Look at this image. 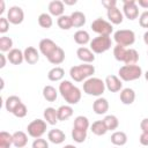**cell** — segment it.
<instances>
[{"mask_svg": "<svg viewBox=\"0 0 148 148\" xmlns=\"http://www.w3.org/2000/svg\"><path fill=\"white\" fill-rule=\"evenodd\" d=\"M59 91L68 104H76L81 99L80 89L73 86L69 81H62L59 86Z\"/></svg>", "mask_w": 148, "mask_h": 148, "instance_id": "obj_1", "label": "cell"}, {"mask_svg": "<svg viewBox=\"0 0 148 148\" xmlns=\"http://www.w3.org/2000/svg\"><path fill=\"white\" fill-rule=\"evenodd\" d=\"M105 90V82L98 77L88 79L83 83V91L91 96H101Z\"/></svg>", "mask_w": 148, "mask_h": 148, "instance_id": "obj_2", "label": "cell"}, {"mask_svg": "<svg viewBox=\"0 0 148 148\" xmlns=\"http://www.w3.org/2000/svg\"><path fill=\"white\" fill-rule=\"evenodd\" d=\"M142 75V69L139 65H124L119 69V76L124 81H134Z\"/></svg>", "mask_w": 148, "mask_h": 148, "instance_id": "obj_3", "label": "cell"}, {"mask_svg": "<svg viewBox=\"0 0 148 148\" xmlns=\"http://www.w3.org/2000/svg\"><path fill=\"white\" fill-rule=\"evenodd\" d=\"M111 47V38L109 36H98L90 42V49L94 53H103Z\"/></svg>", "mask_w": 148, "mask_h": 148, "instance_id": "obj_4", "label": "cell"}, {"mask_svg": "<svg viewBox=\"0 0 148 148\" xmlns=\"http://www.w3.org/2000/svg\"><path fill=\"white\" fill-rule=\"evenodd\" d=\"M113 37H114V40L117 42V44L121 45V46H130L135 42L134 32L132 30H127V29L116 31Z\"/></svg>", "mask_w": 148, "mask_h": 148, "instance_id": "obj_5", "label": "cell"}, {"mask_svg": "<svg viewBox=\"0 0 148 148\" xmlns=\"http://www.w3.org/2000/svg\"><path fill=\"white\" fill-rule=\"evenodd\" d=\"M27 130H28V134L31 138L38 139L46 132V123L42 119H35L28 125Z\"/></svg>", "mask_w": 148, "mask_h": 148, "instance_id": "obj_6", "label": "cell"}, {"mask_svg": "<svg viewBox=\"0 0 148 148\" xmlns=\"http://www.w3.org/2000/svg\"><path fill=\"white\" fill-rule=\"evenodd\" d=\"M91 29H92V31L97 32L99 36H110L113 28L108 21H105L103 18H96L91 23Z\"/></svg>", "mask_w": 148, "mask_h": 148, "instance_id": "obj_7", "label": "cell"}, {"mask_svg": "<svg viewBox=\"0 0 148 148\" xmlns=\"http://www.w3.org/2000/svg\"><path fill=\"white\" fill-rule=\"evenodd\" d=\"M7 20L13 23V24H20L23 22L24 20V13L22 10L21 7H17V6H13L9 8L8 10V14H7Z\"/></svg>", "mask_w": 148, "mask_h": 148, "instance_id": "obj_8", "label": "cell"}, {"mask_svg": "<svg viewBox=\"0 0 148 148\" xmlns=\"http://www.w3.org/2000/svg\"><path fill=\"white\" fill-rule=\"evenodd\" d=\"M124 14L131 21H133L138 17L139 9H138L136 2L134 0H124Z\"/></svg>", "mask_w": 148, "mask_h": 148, "instance_id": "obj_9", "label": "cell"}, {"mask_svg": "<svg viewBox=\"0 0 148 148\" xmlns=\"http://www.w3.org/2000/svg\"><path fill=\"white\" fill-rule=\"evenodd\" d=\"M58 45L52 40V39H49V38H44L39 42V50L40 52L47 58L50 57L56 50H57Z\"/></svg>", "mask_w": 148, "mask_h": 148, "instance_id": "obj_10", "label": "cell"}, {"mask_svg": "<svg viewBox=\"0 0 148 148\" xmlns=\"http://www.w3.org/2000/svg\"><path fill=\"white\" fill-rule=\"evenodd\" d=\"M105 86L111 92H117L121 89L123 83L116 75H108L105 79Z\"/></svg>", "mask_w": 148, "mask_h": 148, "instance_id": "obj_11", "label": "cell"}, {"mask_svg": "<svg viewBox=\"0 0 148 148\" xmlns=\"http://www.w3.org/2000/svg\"><path fill=\"white\" fill-rule=\"evenodd\" d=\"M23 54H24V60H25L28 64H30V65H35V64L39 60V53H38V51H37L35 47H32V46H28V47L24 50Z\"/></svg>", "mask_w": 148, "mask_h": 148, "instance_id": "obj_12", "label": "cell"}, {"mask_svg": "<svg viewBox=\"0 0 148 148\" xmlns=\"http://www.w3.org/2000/svg\"><path fill=\"white\" fill-rule=\"evenodd\" d=\"M92 110L96 114H104L109 110V103L105 98H97L92 104Z\"/></svg>", "mask_w": 148, "mask_h": 148, "instance_id": "obj_13", "label": "cell"}, {"mask_svg": "<svg viewBox=\"0 0 148 148\" xmlns=\"http://www.w3.org/2000/svg\"><path fill=\"white\" fill-rule=\"evenodd\" d=\"M47 138L49 140L54 143V145H59V143H62L66 139V135L65 133L61 131V130H58V128H54V130H51L47 134Z\"/></svg>", "mask_w": 148, "mask_h": 148, "instance_id": "obj_14", "label": "cell"}, {"mask_svg": "<svg viewBox=\"0 0 148 148\" xmlns=\"http://www.w3.org/2000/svg\"><path fill=\"white\" fill-rule=\"evenodd\" d=\"M27 143H28V136L24 132L17 131L13 134V145L16 148H24Z\"/></svg>", "mask_w": 148, "mask_h": 148, "instance_id": "obj_15", "label": "cell"}, {"mask_svg": "<svg viewBox=\"0 0 148 148\" xmlns=\"http://www.w3.org/2000/svg\"><path fill=\"white\" fill-rule=\"evenodd\" d=\"M76 56L83 62H92L95 60L94 53L87 47H79L76 51Z\"/></svg>", "mask_w": 148, "mask_h": 148, "instance_id": "obj_16", "label": "cell"}, {"mask_svg": "<svg viewBox=\"0 0 148 148\" xmlns=\"http://www.w3.org/2000/svg\"><path fill=\"white\" fill-rule=\"evenodd\" d=\"M64 10H65L64 2H61L59 0H54L49 3V12H50V14H52L54 16H59V17L62 16Z\"/></svg>", "mask_w": 148, "mask_h": 148, "instance_id": "obj_17", "label": "cell"}, {"mask_svg": "<svg viewBox=\"0 0 148 148\" xmlns=\"http://www.w3.org/2000/svg\"><path fill=\"white\" fill-rule=\"evenodd\" d=\"M7 59H8L9 62L13 64V65H20V64H22V61H23V59H24V54H23V52H22L21 50H18V49H13L12 51H9Z\"/></svg>", "mask_w": 148, "mask_h": 148, "instance_id": "obj_18", "label": "cell"}, {"mask_svg": "<svg viewBox=\"0 0 148 148\" xmlns=\"http://www.w3.org/2000/svg\"><path fill=\"white\" fill-rule=\"evenodd\" d=\"M135 99V92L131 88H125L120 92V101L125 105H131Z\"/></svg>", "mask_w": 148, "mask_h": 148, "instance_id": "obj_19", "label": "cell"}, {"mask_svg": "<svg viewBox=\"0 0 148 148\" xmlns=\"http://www.w3.org/2000/svg\"><path fill=\"white\" fill-rule=\"evenodd\" d=\"M47 60H49L51 64H53V65H59V64H61V62L65 60V52H64V50L58 46L57 50H56L50 57H47Z\"/></svg>", "mask_w": 148, "mask_h": 148, "instance_id": "obj_20", "label": "cell"}, {"mask_svg": "<svg viewBox=\"0 0 148 148\" xmlns=\"http://www.w3.org/2000/svg\"><path fill=\"white\" fill-rule=\"evenodd\" d=\"M108 18H109L113 24H120V23L123 22V20H124L121 12H120L117 7L111 8V9L108 10Z\"/></svg>", "mask_w": 148, "mask_h": 148, "instance_id": "obj_21", "label": "cell"}, {"mask_svg": "<svg viewBox=\"0 0 148 148\" xmlns=\"http://www.w3.org/2000/svg\"><path fill=\"white\" fill-rule=\"evenodd\" d=\"M71 18H72L73 27H75V28L83 27L84 23H86V15L82 12H80V10L73 12L72 15H71Z\"/></svg>", "mask_w": 148, "mask_h": 148, "instance_id": "obj_22", "label": "cell"}, {"mask_svg": "<svg viewBox=\"0 0 148 148\" xmlns=\"http://www.w3.org/2000/svg\"><path fill=\"white\" fill-rule=\"evenodd\" d=\"M44 118H45L46 123H49L50 125H56L59 121L58 120V112L53 108H46L44 110Z\"/></svg>", "mask_w": 148, "mask_h": 148, "instance_id": "obj_23", "label": "cell"}, {"mask_svg": "<svg viewBox=\"0 0 148 148\" xmlns=\"http://www.w3.org/2000/svg\"><path fill=\"white\" fill-rule=\"evenodd\" d=\"M57 112H58V120L65 121V120H67L69 117H72V114H73V109H72L69 105H62V106H60V108L57 110Z\"/></svg>", "mask_w": 148, "mask_h": 148, "instance_id": "obj_24", "label": "cell"}, {"mask_svg": "<svg viewBox=\"0 0 148 148\" xmlns=\"http://www.w3.org/2000/svg\"><path fill=\"white\" fill-rule=\"evenodd\" d=\"M111 142L114 146H124L127 142V135L124 132H121V131L114 132L111 135Z\"/></svg>", "mask_w": 148, "mask_h": 148, "instance_id": "obj_25", "label": "cell"}, {"mask_svg": "<svg viewBox=\"0 0 148 148\" xmlns=\"http://www.w3.org/2000/svg\"><path fill=\"white\" fill-rule=\"evenodd\" d=\"M43 96L47 102H54L58 97V92L54 87L52 86H45L43 89Z\"/></svg>", "mask_w": 148, "mask_h": 148, "instance_id": "obj_26", "label": "cell"}, {"mask_svg": "<svg viewBox=\"0 0 148 148\" xmlns=\"http://www.w3.org/2000/svg\"><path fill=\"white\" fill-rule=\"evenodd\" d=\"M22 102H21V98L20 97H17V96H9L7 99H6V104H5V106H6V110L8 111V112H14V110L21 104Z\"/></svg>", "mask_w": 148, "mask_h": 148, "instance_id": "obj_27", "label": "cell"}, {"mask_svg": "<svg viewBox=\"0 0 148 148\" xmlns=\"http://www.w3.org/2000/svg\"><path fill=\"white\" fill-rule=\"evenodd\" d=\"M138 60H139V53H138V51L134 50V49L127 50L126 57H125V60H124L125 65H136Z\"/></svg>", "mask_w": 148, "mask_h": 148, "instance_id": "obj_28", "label": "cell"}, {"mask_svg": "<svg viewBox=\"0 0 148 148\" xmlns=\"http://www.w3.org/2000/svg\"><path fill=\"white\" fill-rule=\"evenodd\" d=\"M13 143V134L8 132H0V148H10Z\"/></svg>", "mask_w": 148, "mask_h": 148, "instance_id": "obj_29", "label": "cell"}, {"mask_svg": "<svg viewBox=\"0 0 148 148\" xmlns=\"http://www.w3.org/2000/svg\"><path fill=\"white\" fill-rule=\"evenodd\" d=\"M89 39H90L89 34H88L87 31H84V30H79V31H76V32L74 34V40H75V43L79 44V45H84V44H87V43L89 42Z\"/></svg>", "mask_w": 148, "mask_h": 148, "instance_id": "obj_30", "label": "cell"}, {"mask_svg": "<svg viewBox=\"0 0 148 148\" xmlns=\"http://www.w3.org/2000/svg\"><path fill=\"white\" fill-rule=\"evenodd\" d=\"M64 75H65L64 68H61V67H54V68H52L49 72L47 77H49L50 81H59V80H61L64 77Z\"/></svg>", "mask_w": 148, "mask_h": 148, "instance_id": "obj_31", "label": "cell"}, {"mask_svg": "<svg viewBox=\"0 0 148 148\" xmlns=\"http://www.w3.org/2000/svg\"><path fill=\"white\" fill-rule=\"evenodd\" d=\"M91 132L96 135H104L108 132V128L103 120H97L91 125Z\"/></svg>", "mask_w": 148, "mask_h": 148, "instance_id": "obj_32", "label": "cell"}, {"mask_svg": "<svg viewBox=\"0 0 148 148\" xmlns=\"http://www.w3.org/2000/svg\"><path fill=\"white\" fill-rule=\"evenodd\" d=\"M103 121H104V124H105L108 131H113V130H116V128L119 126V120H118V118H117L116 116H112V114L106 116V117L103 119Z\"/></svg>", "mask_w": 148, "mask_h": 148, "instance_id": "obj_33", "label": "cell"}, {"mask_svg": "<svg viewBox=\"0 0 148 148\" xmlns=\"http://www.w3.org/2000/svg\"><path fill=\"white\" fill-rule=\"evenodd\" d=\"M89 127V120L87 117L83 116H77L74 120V128L77 130H82V131H87Z\"/></svg>", "mask_w": 148, "mask_h": 148, "instance_id": "obj_34", "label": "cell"}, {"mask_svg": "<svg viewBox=\"0 0 148 148\" xmlns=\"http://www.w3.org/2000/svg\"><path fill=\"white\" fill-rule=\"evenodd\" d=\"M38 24H39L42 28H44V29H49V28H51L52 24H53L52 17H51L49 14L43 13V14H40V15L38 16Z\"/></svg>", "mask_w": 148, "mask_h": 148, "instance_id": "obj_35", "label": "cell"}, {"mask_svg": "<svg viewBox=\"0 0 148 148\" xmlns=\"http://www.w3.org/2000/svg\"><path fill=\"white\" fill-rule=\"evenodd\" d=\"M69 74H71V77L74 81H76V82H81V81H83L86 79V76H84V74H83V72H82V69H81L80 66L72 67Z\"/></svg>", "mask_w": 148, "mask_h": 148, "instance_id": "obj_36", "label": "cell"}, {"mask_svg": "<svg viewBox=\"0 0 148 148\" xmlns=\"http://www.w3.org/2000/svg\"><path fill=\"white\" fill-rule=\"evenodd\" d=\"M58 25H59V28L60 29H62V30H68V29H71L72 27H73V23H72V18H71V16H68V15H62V16H60L59 18H58Z\"/></svg>", "mask_w": 148, "mask_h": 148, "instance_id": "obj_37", "label": "cell"}, {"mask_svg": "<svg viewBox=\"0 0 148 148\" xmlns=\"http://www.w3.org/2000/svg\"><path fill=\"white\" fill-rule=\"evenodd\" d=\"M72 138H73V140H74L75 142H77V143L84 142V140L87 139V131L73 128V130H72Z\"/></svg>", "mask_w": 148, "mask_h": 148, "instance_id": "obj_38", "label": "cell"}, {"mask_svg": "<svg viewBox=\"0 0 148 148\" xmlns=\"http://www.w3.org/2000/svg\"><path fill=\"white\" fill-rule=\"evenodd\" d=\"M126 52H127V50L125 49V46H121V45H118V44L113 49V56H114L116 60H118V61H124L125 60Z\"/></svg>", "mask_w": 148, "mask_h": 148, "instance_id": "obj_39", "label": "cell"}, {"mask_svg": "<svg viewBox=\"0 0 148 148\" xmlns=\"http://www.w3.org/2000/svg\"><path fill=\"white\" fill-rule=\"evenodd\" d=\"M13 40L10 37H7V36H3L0 38V50L2 52H6V51H12L13 49Z\"/></svg>", "mask_w": 148, "mask_h": 148, "instance_id": "obj_40", "label": "cell"}, {"mask_svg": "<svg viewBox=\"0 0 148 148\" xmlns=\"http://www.w3.org/2000/svg\"><path fill=\"white\" fill-rule=\"evenodd\" d=\"M27 113H28V109H27V106H25L23 103H21V104L14 110V112H13V114H14L15 117H17V118H23V117L27 116Z\"/></svg>", "mask_w": 148, "mask_h": 148, "instance_id": "obj_41", "label": "cell"}, {"mask_svg": "<svg viewBox=\"0 0 148 148\" xmlns=\"http://www.w3.org/2000/svg\"><path fill=\"white\" fill-rule=\"evenodd\" d=\"M80 66H81V69H82V72H83V74H84L86 79L89 77L90 75H92V74L95 73V67H94L92 65L84 64V65H80Z\"/></svg>", "mask_w": 148, "mask_h": 148, "instance_id": "obj_42", "label": "cell"}, {"mask_svg": "<svg viewBox=\"0 0 148 148\" xmlns=\"http://www.w3.org/2000/svg\"><path fill=\"white\" fill-rule=\"evenodd\" d=\"M32 148H49V143L46 140L44 139H35V141L32 142Z\"/></svg>", "mask_w": 148, "mask_h": 148, "instance_id": "obj_43", "label": "cell"}, {"mask_svg": "<svg viewBox=\"0 0 148 148\" xmlns=\"http://www.w3.org/2000/svg\"><path fill=\"white\" fill-rule=\"evenodd\" d=\"M139 23L142 28H148V10L143 12L141 15H140V18H139Z\"/></svg>", "mask_w": 148, "mask_h": 148, "instance_id": "obj_44", "label": "cell"}, {"mask_svg": "<svg viewBox=\"0 0 148 148\" xmlns=\"http://www.w3.org/2000/svg\"><path fill=\"white\" fill-rule=\"evenodd\" d=\"M8 28H9L8 20L5 18V17H0V32H1V34L7 32V31H8Z\"/></svg>", "mask_w": 148, "mask_h": 148, "instance_id": "obj_45", "label": "cell"}, {"mask_svg": "<svg viewBox=\"0 0 148 148\" xmlns=\"http://www.w3.org/2000/svg\"><path fill=\"white\" fill-rule=\"evenodd\" d=\"M116 5H117L116 0H102V6H104L108 10L111 9V8H114Z\"/></svg>", "mask_w": 148, "mask_h": 148, "instance_id": "obj_46", "label": "cell"}, {"mask_svg": "<svg viewBox=\"0 0 148 148\" xmlns=\"http://www.w3.org/2000/svg\"><path fill=\"white\" fill-rule=\"evenodd\" d=\"M139 140H140V143L142 146H148V132H142Z\"/></svg>", "mask_w": 148, "mask_h": 148, "instance_id": "obj_47", "label": "cell"}, {"mask_svg": "<svg viewBox=\"0 0 148 148\" xmlns=\"http://www.w3.org/2000/svg\"><path fill=\"white\" fill-rule=\"evenodd\" d=\"M140 127H141L142 132H148V118H145L140 123Z\"/></svg>", "mask_w": 148, "mask_h": 148, "instance_id": "obj_48", "label": "cell"}, {"mask_svg": "<svg viewBox=\"0 0 148 148\" xmlns=\"http://www.w3.org/2000/svg\"><path fill=\"white\" fill-rule=\"evenodd\" d=\"M138 3H139V6L142 7V8H146V9L148 8V0H139Z\"/></svg>", "mask_w": 148, "mask_h": 148, "instance_id": "obj_49", "label": "cell"}, {"mask_svg": "<svg viewBox=\"0 0 148 148\" xmlns=\"http://www.w3.org/2000/svg\"><path fill=\"white\" fill-rule=\"evenodd\" d=\"M6 65V58L3 54H0V68H3Z\"/></svg>", "mask_w": 148, "mask_h": 148, "instance_id": "obj_50", "label": "cell"}, {"mask_svg": "<svg viewBox=\"0 0 148 148\" xmlns=\"http://www.w3.org/2000/svg\"><path fill=\"white\" fill-rule=\"evenodd\" d=\"M5 10V2L3 0H0V14H2Z\"/></svg>", "mask_w": 148, "mask_h": 148, "instance_id": "obj_51", "label": "cell"}, {"mask_svg": "<svg viewBox=\"0 0 148 148\" xmlns=\"http://www.w3.org/2000/svg\"><path fill=\"white\" fill-rule=\"evenodd\" d=\"M64 3L65 5H75L76 3V0H65Z\"/></svg>", "mask_w": 148, "mask_h": 148, "instance_id": "obj_52", "label": "cell"}, {"mask_svg": "<svg viewBox=\"0 0 148 148\" xmlns=\"http://www.w3.org/2000/svg\"><path fill=\"white\" fill-rule=\"evenodd\" d=\"M143 40H145L146 45H148V31L145 32V35H143Z\"/></svg>", "mask_w": 148, "mask_h": 148, "instance_id": "obj_53", "label": "cell"}, {"mask_svg": "<svg viewBox=\"0 0 148 148\" xmlns=\"http://www.w3.org/2000/svg\"><path fill=\"white\" fill-rule=\"evenodd\" d=\"M0 83H1L0 84V89H3V80L2 79H0Z\"/></svg>", "mask_w": 148, "mask_h": 148, "instance_id": "obj_54", "label": "cell"}, {"mask_svg": "<svg viewBox=\"0 0 148 148\" xmlns=\"http://www.w3.org/2000/svg\"><path fill=\"white\" fill-rule=\"evenodd\" d=\"M64 148H76V147H74V146H72V145H67V146H65Z\"/></svg>", "mask_w": 148, "mask_h": 148, "instance_id": "obj_55", "label": "cell"}, {"mask_svg": "<svg viewBox=\"0 0 148 148\" xmlns=\"http://www.w3.org/2000/svg\"><path fill=\"white\" fill-rule=\"evenodd\" d=\"M145 77H146V80H147V81H148V71H147V72H146V74H145Z\"/></svg>", "mask_w": 148, "mask_h": 148, "instance_id": "obj_56", "label": "cell"}]
</instances>
